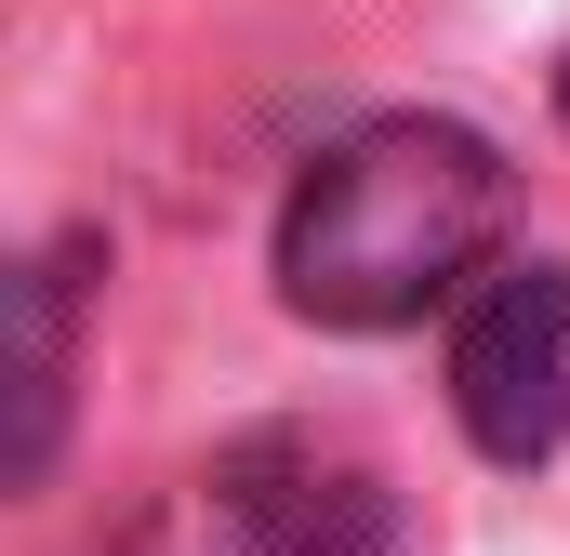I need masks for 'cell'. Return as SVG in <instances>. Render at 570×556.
I'll return each mask as SVG.
<instances>
[{
  "instance_id": "obj_1",
  "label": "cell",
  "mask_w": 570,
  "mask_h": 556,
  "mask_svg": "<svg viewBox=\"0 0 570 556\" xmlns=\"http://www.w3.org/2000/svg\"><path fill=\"white\" fill-rule=\"evenodd\" d=\"M504 239V159L491 133L399 107L305 159L279 212V305L318 331H412L425 305H464Z\"/></svg>"
},
{
  "instance_id": "obj_2",
  "label": "cell",
  "mask_w": 570,
  "mask_h": 556,
  "mask_svg": "<svg viewBox=\"0 0 570 556\" xmlns=\"http://www.w3.org/2000/svg\"><path fill=\"white\" fill-rule=\"evenodd\" d=\"M159 556H399V530H385V477L345 464L332 437H239L173 504Z\"/></svg>"
},
{
  "instance_id": "obj_3",
  "label": "cell",
  "mask_w": 570,
  "mask_h": 556,
  "mask_svg": "<svg viewBox=\"0 0 570 556\" xmlns=\"http://www.w3.org/2000/svg\"><path fill=\"white\" fill-rule=\"evenodd\" d=\"M451 411L491 464H544L570 437V266H491L451 305Z\"/></svg>"
},
{
  "instance_id": "obj_4",
  "label": "cell",
  "mask_w": 570,
  "mask_h": 556,
  "mask_svg": "<svg viewBox=\"0 0 570 556\" xmlns=\"http://www.w3.org/2000/svg\"><path fill=\"white\" fill-rule=\"evenodd\" d=\"M53 424H67V278L27 266L13 278V477L53 464Z\"/></svg>"
},
{
  "instance_id": "obj_5",
  "label": "cell",
  "mask_w": 570,
  "mask_h": 556,
  "mask_svg": "<svg viewBox=\"0 0 570 556\" xmlns=\"http://www.w3.org/2000/svg\"><path fill=\"white\" fill-rule=\"evenodd\" d=\"M558 93H570V67H558Z\"/></svg>"
}]
</instances>
